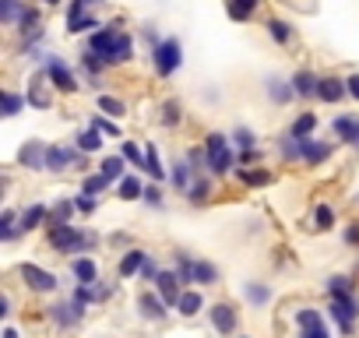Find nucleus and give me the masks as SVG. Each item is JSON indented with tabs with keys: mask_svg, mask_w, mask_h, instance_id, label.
Listing matches in <instances>:
<instances>
[{
	"mask_svg": "<svg viewBox=\"0 0 359 338\" xmlns=\"http://www.w3.org/2000/svg\"><path fill=\"white\" fill-rule=\"evenodd\" d=\"M205 151H208V173H215V177H226L229 169H236V155H233V137H226V134H219V130H212L208 137H205Z\"/></svg>",
	"mask_w": 359,
	"mask_h": 338,
	"instance_id": "f257e3e1",
	"label": "nucleus"
},
{
	"mask_svg": "<svg viewBox=\"0 0 359 338\" xmlns=\"http://www.w3.org/2000/svg\"><path fill=\"white\" fill-rule=\"evenodd\" d=\"M151 64H155V74L158 78H172L180 71V64H184V46H180V39H162L155 50H151Z\"/></svg>",
	"mask_w": 359,
	"mask_h": 338,
	"instance_id": "f03ea898",
	"label": "nucleus"
},
{
	"mask_svg": "<svg viewBox=\"0 0 359 338\" xmlns=\"http://www.w3.org/2000/svg\"><path fill=\"white\" fill-rule=\"evenodd\" d=\"M50 243H53L60 254H78V250L92 247L95 236H92V233H78V229L67 222V226H50Z\"/></svg>",
	"mask_w": 359,
	"mask_h": 338,
	"instance_id": "7ed1b4c3",
	"label": "nucleus"
},
{
	"mask_svg": "<svg viewBox=\"0 0 359 338\" xmlns=\"http://www.w3.org/2000/svg\"><path fill=\"white\" fill-rule=\"evenodd\" d=\"M331 317H334V324H338L341 334H352L355 317H359V303H355V296H352V292H345V296H331Z\"/></svg>",
	"mask_w": 359,
	"mask_h": 338,
	"instance_id": "20e7f679",
	"label": "nucleus"
},
{
	"mask_svg": "<svg viewBox=\"0 0 359 338\" xmlns=\"http://www.w3.org/2000/svg\"><path fill=\"white\" fill-rule=\"evenodd\" d=\"M46 78H50V81H53V88H57V92H64V95H74V92H78L74 74H71V71H67V64H64L60 57H53V53L46 57Z\"/></svg>",
	"mask_w": 359,
	"mask_h": 338,
	"instance_id": "39448f33",
	"label": "nucleus"
},
{
	"mask_svg": "<svg viewBox=\"0 0 359 338\" xmlns=\"http://www.w3.org/2000/svg\"><path fill=\"white\" fill-rule=\"evenodd\" d=\"M22 278H25V285H29L32 292H57V285H60L53 271H46V268H39V264H32V261L22 264Z\"/></svg>",
	"mask_w": 359,
	"mask_h": 338,
	"instance_id": "423d86ee",
	"label": "nucleus"
},
{
	"mask_svg": "<svg viewBox=\"0 0 359 338\" xmlns=\"http://www.w3.org/2000/svg\"><path fill=\"white\" fill-rule=\"evenodd\" d=\"M78 162H85V155H78V151H71L64 144H50L46 148V173H64L67 165H78Z\"/></svg>",
	"mask_w": 359,
	"mask_h": 338,
	"instance_id": "0eeeda50",
	"label": "nucleus"
},
{
	"mask_svg": "<svg viewBox=\"0 0 359 338\" xmlns=\"http://www.w3.org/2000/svg\"><path fill=\"white\" fill-rule=\"evenodd\" d=\"M184 282H180V275L176 271H158V278H155V292L165 299V306H176L180 303V296H184V289H180Z\"/></svg>",
	"mask_w": 359,
	"mask_h": 338,
	"instance_id": "6e6552de",
	"label": "nucleus"
},
{
	"mask_svg": "<svg viewBox=\"0 0 359 338\" xmlns=\"http://www.w3.org/2000/svg\"><path fill=\"white\" fill-rule=\"evenodd\" d=\"M212 327L226 338V334H233L236 331V324H240V317H236V310H233V303H215L212 310Z\"/></svg>",
	"mask_w": 359,
	"mask_h": 338,
	"instance_id": "1a4fd4ad",
	"label": "nucleus"
},
{
	"mask_svg": "<svg viewBox=\"0 0 359 338\" xmlns=\"http://www.w3.org/2000/svg\"><path fill=\"white\" fill-rule=\"evenodd\" d=\"M296 324H299V338H331L317 310H296Z\"/></svg>",
	"mask_w": 359,
	"mask_h": 338,
	"instance_id": "9d476101",
	"label": "nucleus"
},
{
	"mask_svg": "<svg viewBox=\"0 0 359 338\" xmlns=\"http://www.w3.org/2000/svg\"><path fill=\"white\" fill-rule=\"evenodd\" d=\"M46 148L50 144H43V141H25L22 144V151H18V162L25 165V169H46Z\"/></svg>",
	"mask_w": 359,
	"mask_h": 338,
	"instance_id": "9b49d317",
	"label": "nucleus"
},
{
	"mask_svg": "<svg viewBox=\"0 0 359 338\" xmlns=\"http://www.w3.org/2000/svg\"><path fill=\"white\" fill-rule=\"evenodd\" d=\"M137 310H141L144 320H162L169 306H165V299H162L158 292H141V296H137Z\"/></svg>",
	"mask_w": 359,
	"mask_h": 338,
	"instance_id": "f8f14e48",
	"label": "nucleus"
},
{
	"mask_svg": "<svg viewBox=\"0 0 359 338\" xmlns=\"http://www.w3.org/2000/svg\"><path fill=\"white\" fill-rule=\"evenodd\" d=\"M334 134H338V141H345V144H352V148H359V120L355 116H348V113H341V116H334Z\"/></svg>",
	"mask_w": 359,
	"mask_h": 338,
	"instance_id": "ddd939ff",
	"label": "nucleus"
},
{
	"mask_svg": "<svg viewBox=\"0 0 359 338\" xmlns=\"http://www.w3.org/2000/svg\"><path fill=\"white\" fill-rule=\"evenodd\" d=\"M134 57V43H130V36L127 32H120L116 36V43L109 46V53H106V67H113V64H127Z\"/></svg>",
	"mask_w": 359,
	"mask_h": 338,
	"instance_id": "4468645a",
	"label": "nucleus"
},
{
	"mask_svg": "<svg viewBox=\"0 0 359 338\" xmlns=\"http://www.w3.org/2000/svg\"><path fill=\"white\" fill-rule=\"evenodd\" d=\"M345 95H348V85L341 78H320V85H317V99L320 102H338Z\"/></svg>",
	"mask_w": 359,
	"mask_h": 338,
	"instance_id": "2eb2a0df",
	"label": "nucleus"
},
{
	"mask_svg": "<svg viewBox=\"0 0 359 338\" xmlns=\"http://www.w3.org/2000/svg\"><path fill=\"white\" fill-rule=\"evenodd\" d=\"M299 148H303V162H310V165H320V162H327V155H331V144H324V141H317V137H303Z\"/></svg>",
	"mask_w": 359,
	"mask_h": 338,
	"instance_id": "dca6fc26",
	"label": "nucleus"
},
{
	"mask_svg": "<svg viewBox=\"0 0 359 338\" xmlns=\"http://www.w3.org/2000/svg\"><path fill=\"white\" fill-rule=\"evenodd\" d=\"M127 165H130V162H127L123 155H106L102 165H99V173H102L109 184H120V180L127 177Z\"/></svg>",
	"mask_w": 359,
	"mask_h": 338,
	"instance_id": "f3484780",
	"label": "nucleus"
},
{
	"mask_svg": "<svg viewBox=\"0 0 359 338\" xmlns=\"http://www.w3.org/2000/svg\"><path fill=\"white\" fill-rule=\"evenodd\" d=\"M29 106H36V109H50V92H46V71L43 74H36L32 81H29Z\"/></svg>",
	"mask_w": 359,
	"mask_h": 338,
	"instance_id": "a211bd4d",
	"label": "nucleus"
},
{
	"mask_svg": "<svg viewBox=\"0 0 359 338\" xmlns=\"http://www.w3.org/2000/svg\"><path fill=\"white\" fill-rule=\"evenodd\" d=\"M268 99H271L275 106H285V102H292V99H296V88H292V81L268 78Z\"/></svg>",
	"mask_w": 359,
	"mask_h": 338,
	"instance_id": "6ab92c4d",
	"label": "nucleus"
},
{
	"mask_svg": "<svg viewBox=\"0 0 359 338\" xmlns=\"http://www.w3.org/2000/svg\"><path fill=\"white\" fill-rule=\"evenodd\" d=\"M317 85H320V78H317L313 71H296V74H292V88H296V95H299V99L317 95Z\"/></svg>",
	"mask_w": 359,
	"mask_h": 338,
	"instance_id": "aec40b11",
	"label": "nucleus"
},
{
	"mask_svg": "<svg viewBox=\"0 0 359 338\" xmlns=\"http://www.w3.org/2000/svg\"><path fill=\"white\" fill-rule=\"evenodd\" d=\"M71 271H74V278H78L81 285H95V278H99V268H95L92 257H74V261H71Z\"/></svg>",
	"mask_w": 359,
	"mask_h": 338,
	"instance_id": "412c9836",
	"label": "nucleus"
},
{
	"mask_svg": "<svg viewBox=\"0 0 359 338\" xmlns=\"http://www.w3.org/2000/svg\"><path fill=\"white\" fill-rule=\"evenodd\" d=\"M257 4H261V0H226V15L233 22H247V18H254Z\"/></svg>",
	"mask_w": 359,
	"mask_h": 338,
	"instance_id": "4be33fe9",
	"label": "nucleus"
},
{
	"mask_svg": "<svg viewBox=\"0 0 359 338\" xmlns=\"http://www.w3.org/2000/svg\"><path fill=\"white\" fill-rule=\"evenodd\" d=\"M176 310L184 313V317H198V310H205V299H201V292H198V289H184V296H180Z\"/></svg>",
	"mask_w": 359,
	"mask_h": 338,
	"instance_id": "5701e85b",
	"label": "nucleus"
},
{
	"mask_svg": "<svg viewBox=\"0 0 359 338\" xmlns=\"http://www.w3.org/2000/svg\"><path fill=\"white\" fill-rule=\"evenodd\" d=\"M102 137H106L102 130L85 127V130H78V137H74V141H78V151H81V155H88V151H99V148H102Z\"/></svg>",
	"mask_w": 359,
	"mask_h": 338,
	"instance_id": "b1692460",
	"label": "nucleus"
},
{
	"mask_svg": "<svg viewBox=\"0 0 359 338\" xmlns=\"http://www.w3.org/2000/svg\"><path fill=\"white\" fill-rule=\"evenodd\" d=\"M43 222H50V208H46V205H29V208L22 212V229H25V233L36 229V226H43Z\"/></svg>",
	"mask_w": 359,
	"mask_h": 338,
	"instance_id": "393cba45",
	"label": "nucleus"
},
{
	"mask_svg": "<svg viewBox=\"0 0 359 338\" xmlns=\"http://www.w3.org/2000/svg\"><path fill=\"white\" fill-rule=\"evenodd\" d=\"M144 264H148V254H144V250H127V254H123V261H120V275H123V278H130V275H137Z\"/></svg>",
	"mask_w": 359,
	"mask_h": 338,
	"instance_id": "a878e982",
	"label": "nucleus"
},
{
	"mask_svg": "<svg viewBox=\"0 0 359 338\" xmlns=\"http://www.w3.org/2000/svg\"><path fill=\"white\" fill-rule=\"evenodd\" d=\"M313 130H317V116H313V113H299V116L292 120V127H289V134L299 137V141H303V137H313Z\"/></svg>",
	"mask_w": 359,
	"mask_h": 338,
	"instance_id": "bb28decb",
	"label": "nucleus"
},
{
	"mask_svg": "<svg viewBox=\"0 0 359 338\" xmlns=\"http://www.w3.org/2000/svg\"><path fill=\"white\" fill-rule=\"evenodd\" d=\"M50 317H53V324H60V327H71V324L81 320L78 310H74V303H57V306H50Z\"/></svg>",
	"mask_w": 359,
	"mask_h": 338,
	"instance_id": "cd10ccee",
	"label": "nucleus"
},
{
	"mask_svg": "<svg viewBox=\"0 0 359 338\" xmlns=\"http://www.w3.org/2000/svg\"><path fill=\"white\" fill-rule=\"evenodd\" d=\"M169 180H172V187H180V191H191V184H194L198 177H194V169H191L187 162H176L172 173H169Z\"/></svg>",
	"mask_w": 359,
	"mask_h": 338,
	"instance_id": "c85d7f7f",
	"label": "nucleus"
},
{
	"mask_svg": "<svg viewBox=\"0 0 359 338\" xmlns=\"http://www.w3.org/2000/svg\"><path fill=\"white\" fill-rule=\"evenodd\" d=\"M144 173H148L155 184H162V180H165V169H162V162H158L155 144H148V148H144Z\"/></svg>",
	"mask_w": 359,
	"mask_h": 338,
	"instance_id": "c756f323",
	"label": "nucleus"
},
{
	"mask_svg": "<svg viewBox=\"0 0 359 338\" xmlns=\"http://www.w3.org/2000/svg\"><path fill=\"white\" fill-rule=\"evenodd\" d=\"M74 212H78V208H74V201H67V198H60V201H57V205L50 208V226H67Z\"/></svg>",
	"mask_w": 359,
	"mask_h": 338,
	"instance_id": "7c9ffc66",
	"label": "nucleus"
},
{
	"mask_svg": "<svg viewBox=\"0 0 359 338\" xmlns=\"http://www.w3.org/2000/svg\"><path fill=\"white\" fill-rule=\"evenodd\" d=\"M268 36H271L278 46H289V43H292V25L282 22V18H271V22H268Z\"/></svg>",
	"mask_w": 359,
	"mask_h": 338,
	"instance_id": "2f4dec72",
	"label": "nucleus"
},
{
	"mask_svg": "<svg viewBox=\"0 0 359 338\" xmlns=\"http://www.w3.org/2000/svg\"><path fill=\"white\" fill-rule=\"evenodd\" d=\"M116 194H120L123 201H137V198L144 194V187H141V180H137V177H130V173H127V177L116 184Z\"/></svg>",
	"mask_w": 359,
	"mask_h": 338,
	"instance_id": "473e14b6",
	"label": "nucleus"
},
{
	"mask_svg": "<svg viewBox=\"0 0 359 338\" xmlns=\"http://www.w3.org/2000/svg\"><path fill=\"white\" fill-rule=\"evenodd\" d=\"M194 282L198 285H215L219 282V268L212 261H194Z\"/></svg>",
	"mask_w": 359,
	"mask_h": 338,
	"instance_id": "72a5a7b5",
	"label": "nucleus"
},
{
	"mask_svg": "<svg viewBox=\"0 0 359 338\" xmlns=\"http://www.w3.org/2000/svg\"><path fill=\"white\" fill-rule=\"evenodd\" d=\"M236 177L247 184V187H268L275 177L271 173H264V169H236Z\"/></svg>",
	"mask_w": 359,
	"mask_h": 338,
	"instance_id": "f704fd0d",
	"label": "nucleus"
},
{
	"mask_svg": "<svg viewBox=\"0 0 359 338\" xmlns=\"http://www.w3.org/2000/svg\"><path fill=\"white\" fill-rule=\"evenodd\" d=\"M243 296H247L254 306H264V303L271 299V289H268L264 282H247V285H243Z\"/></svg>",
	"mask_w": 359,
	"mask_h": 338,
	"instance_id": "c9c22d12",
	"label": "nucleus"
},
{
	"mask_svg": "<svg viewBox=\"0 0 359 338\" xmlns=\"http://www.w3.org/2000/svg\"><path fill=\"white\" fill-rule=\"evenodd\" d=\"M99 109L109 116V120H120L123 113H127V106H123V99H113V95H99Z\"/></svg>",
	"mask_w": 359,
	"mask_h": 338,
	"instance_id": "e433bc0d",
	"label": "nucleus"
},
{
	"mask_svg": "<svg viewBox=\"0 0 359 338\" xmlns=\"http://www.w3.org/2000/svg\"><path fill=\"white\" fill-rule=\"evenodd\" d=\"M187 165L194 169V177H205V169H212L208 165V151L205 148H191L187 151Z\"/></svg>",
	"mask_w": 359,
	"mask_h": 338,
	"instance_id": "4c0bfd02",
	"label": "nucleus"
},
{
	"mask_svg": "<svg viewBox=\"0 0 359 338\" xmlns=\"http://www.w3.org/2000/svg\"><path fill=\"white\" fill-rule=\"evenodd\" d=\"M25 102H29V99H22L18 92H4V95H0V113H4V116H15Z\"/></svg>",
	"mask_w": 359,
	"mask_h": 338,
	"instance_id": "58836bf2",
	"label": "nucleus"
},
{
	"mask_svg": "<svg viewBox=\"0 0 359 338\" xmlns=\"http://www.w3.org/2000/svg\"><path fill=\"white\" fill-rule=\"evenodd\" d=\"M67 32H71V36H81V32H99V18H95V15L74 18V22H67Z\"/></svg>",
	"mask_w": 359,
	"mask_h": 338,
	"instance_id": "ea45409f",
	"label": "nucleus"
},
{
	"mask_svg": "<svg viewBox=\"0 0 359 338\" xmlns=\"http://www.w3.org/2000/svg\"><path fill=\"white\" fill-rule=\"evenodd\" d=\"M208 194H212V184H208L205 177H198V180L191 184V191H187L191 205H205V201H208Z\"/></svg>",
	"mask_w": 359,
	"mask_h": 338,
	"instance_id": "a19ab883",
	"label": "nucleus"
},
{
	"mask_svg": "<svg viewBox=\"0 0 359 338\" xmlns=\"http://www.w3.org/2000/svg\"><path fill=\"white\" fill-rule=\"evenodd\" d=\"M15 222H22V219H15V212H4V215H0V240H4V243L18 236L22 226H15Z\"/></svg>",
	"mask_w": 359,
	"mask_h": 338,
	"instance_id": "79ce46f5",
	"label": "nucleus"
},
{
	"mask_svg": "<svg viewBox=\"0 0 359 338\" xmlns=\"http://www.w3.org/2000/svg\"><path fill=\"white\" fill-rule=\"evenodd\" d=\"M278 151H282V158H303V148H299V137H292V134H285L282 141H278Z\"/></svg>",
	"mask_w": 359,
	"mask_h": 338,
	"instance_id": "37998d69",
	"label": "nucleus"
},
{
	"mask_svg": "<svg viewBox=\"0 0 359 338\" xmlns=\"http://www.w3.org/2000/svg\"><path fill=\"white\" fill-rule=\"evenodd\" d=\"M106 187H109V180H106L102 173H92V177H85V180H81V194H92V198H95V194H102Z\"/></svg>",
	"mask_w": 359,
	"mask_h": 338,
	"instance_id": "c03bdc74",
	"label": "nucleus"
},
{
	"mask_svg": "<svg viewBox=\"0 0 359 338\" xmlns=\"http://www.w3.org/2000/svg\"><path fill=\"white\" fill-rule=\"evenodd\" d=\"M95 4H99V0H71V4H67V22L92 15V8H95Z\"/></svg>",
	"mask_w": 359,
	"mask_h": 338,
	"instance_id": "a18cd8bd",
	"label": "nucleus"
},
{
	"mask_svg": "<svg viewBox=\"0 0 359 338\" xmlns=\"http://www.w3.org/2000/svg\"><path fill=\"white\" fill-rule=\"evenodd\" d=\"M158 120H162V127H176L180 120H184V113H180V102H172V99L162 102V116H158Z\"/></svg>",
	"mask_w": 359,
	"mask_h": 338,
	"instance_id": "49530a36",
	"label": "nucleus"
},
{
	"mask_svg": "<svg viewBox=\"0 0 359 338\" xmlns=\"http://www.w3.org/2000/svg\"><path fill=\"white\" fill-rule=\"evenodd\" d=\"M254 141H257V137H254L250 127H236V130H233V144H236L240 151H254Z\"/></svg>",
	"mask_w": 359,
	"mask_h": 338,
	"instance_id": "de8ad7c7",
	"label": "nucleus"
},
{
	"mask_svg": "<svg viewBox=\"0 0 359 338\" xmlns=\"http://www.w3.org/2000/svg\"><path fill=\"white\" fill-rule=\"evenodd\" d=\"M120 155L130 162V165H137V169H144V151L137 148V141H123V148H120Z\"/></svg>",
	"mask_w": 359,
	"mask_h": 338,
	"instance_id": "09e8293b",
	"label": "nucleus"
},
{
	"mask_svg": "<svg viewBox=\"0 0 359 338\" xmlns=\"http://www.w3.org/2000/svg\"><path fill=\"white\" fill-rule=\"evenodd\" d=\"M176 275L180 282H194V261L187 254H176Z\"/></svg>",
	"mask_w": 359,
	"mask_h": 338,
	"instance_id": "8fccbe9b",
	"label": "nucleus"
},
{
	"mask_svg": "<svg viewBox=\"0 0 359 338\" xmlns=\"http://www.w3.org/2000/svg\"><path fill=\"white\" fill-rule=\"evenodd\" d=\"M32 29H39V11H36V8H25L22 18H18V32L25 36V32H32Z\"/></svg>",
	"mask_w": 359,
	"mask_h": 338,
	"instance_id": "3c124183",
	"label": "nucleus"
},
{
	"mask_svg": "<svg viewBox=\"0 0 359 338\" xmlns=\"http://www.w3.org/2000/svg\"><path fill=\"white\" fill-rule=\"evenodd\" d=\"M81 67H85L88 74H99V71L106 67V60H102L99 53H92V50H85V53H81Z\"/></svg>",
	"mask_w": 359,
	"mask_h": 338,
	"instance_id": "603ef678",
	"label": "nucleus"
},
{
	"mask_svg": "<svg viewBox=\"0 0 359 338\" xmlns=\"http://www.w3.org/2000/svg\"><path fill=\"white\" fill-rule=\"evenodd\" d=\"M313 222H317V229H331L334 226V212L327 205H317L313 208Z\"/></svg>",
	"mask_w": 359,
	"mask_h": 338,
	"instance_id": "864d4df0",
	"label": "nucleus"
},
{
	"mask_svg": "<svg viewBox=\"0 0 359 338\" xmlns=\"http://www.w3.org/2000/svg\"><path fill=\"white\" fill-rule=\"evenodd\" d=\"M92 127H95V130H102L106 137H120V127H116V120H106V116H92Z\"/></svg>",
	"mask_w": 359,
	"mask_h": 338,
	"instance_id": "5fc2aeb1",
	"label": "nucleus"
},
{
	"mask_svg": "<svg viewBox=\"0 0 359 338\" xmlns=\"http://www.w3.org/2000/svg\"><path fill=\"white\" fill-rule=\"evenodd\" d=\"M327 292H331V296H345V292H352V278H345V275H334V278L327 282Z\"/></svg>",
	"mask_w": 359,
	"mask_h": 338,
	"instance_id": "6e6d98bb",
	"label": "nucleus"
},
{
	"mask_svg": "<svg viewBox=\"0 0 359 338\" xmlns=\"http://www.w3.org/2000/svg\"><path fill=\"white\" fill-rule=\"evenodd\" d=\"M141 201L148 205V208H162V191L151 184V187H144V194H141Z\"/></svg>",
	"mask_w": 359,
	"mask_h": 338,
	"instance_id": "4d7b16f0",
	"label": "nucleus"
},
{
	"mask_svg": "<svg viewBox=\"0 0 359 338\" xmlns=\"http://www.w3.org/2000/svg\"><path fill=\"white\" fill-rule=\"evenodd\" d=\"M95 205H99V201H95L92 194H78V198H74V208H78L81 215H92V212H95Z\"/></svg>",
	"mask_w": 359,
	"mask_h": 338,
	"instance_id": "13d9d810",
	"label": "nucleus"
},
{
	"mask_svg": "<svg viewBox=\"0 0 359 338\" xmlns=\"http://www.w3.org/2000/svg\"><path fill=\"white\" fill-rule=\"evenodd\" d=\"M345 243H348V247H359V222H352V226L345 229Z\"/></svg>",
	"mask_w": 359,
	"mask_h": 338,
	"instance_id": "bf43d9fd",
	"label": "nucleus"
},
{
	"mask_svg": "<svg viewBox=\"0 0 359 338\" xmlns=\"http://www.w3.org/2000/svg\"><path fill=\"white\" fill-rule=\"evenodd\" d=\"M345 85H348V95H352V99H359V74L345 78Z\"/></svg>",
	"mask_w": 359,
	"mask_h": 338,
	"instance_id": "052dcab7",
	"label": "nucleus"
},
{
	"mask_svg": "<svg viewBox=\"0 0 359 338\" xmlns=\"http://www.w3.org/2000/svg\"><path fill=\"white\" fill-rule=\"evenodd\" d=\"M141 278H151V282H155V278H158V268H155V264L148 261V264L141 268Z\"/></svg>",
	"mask_w": 359,
	"mask_h": 338,
	"instance_id": "680f3d73",
	"label": "nucleus"
},
{
	"mask_svg": "<svg viewBox=\"0 0 359 338\" xmlns=\"http://www.w3.org/2000/svg\"><path fill=\"white\" fill-rule=\"evenodd\" d=\"M4 338H18V331L15 327H4Z\"/></svg>",
	"mask_w": 359,
	"mask_h": 338,
	"instance_id": "e2e57ef3",
	"label": "nucleus"
},
{
	"mask_svg": "<svg viewBox=\"0 0 359 338\" xmlns=\"http://www.w3.org/2000/svg\"><path fill=\"white\" fill-rule=\"evenodd\" d=\"M43 4H50V8H57V4H60V0H43Z\"/></svg>",
	"mask_w": 359,
	"mask_h": 338,
	"instance_id": "0e129e2a",
	"label": "nucleus"
}]
</instances>
